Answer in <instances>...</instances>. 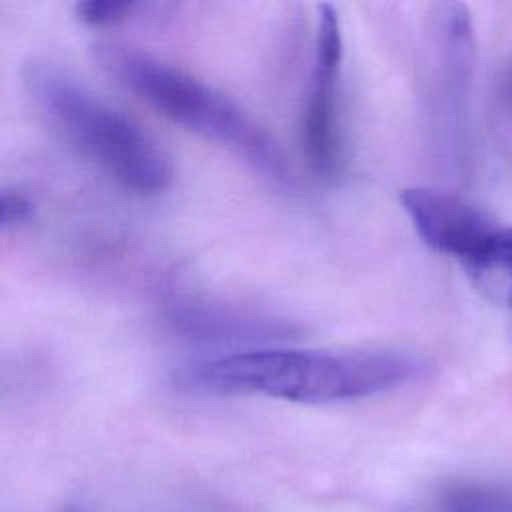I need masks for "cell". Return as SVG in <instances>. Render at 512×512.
<instances>
[{"mask_svg":"<svg viewBox=\"0 0 512 512\" xmlns=\"http://www.w3.org/2000/svg\"><path fill=\"white\" fill-rule=\"evenodd\" d=\"M164 318L174 334L202 344H266L300 332L284 316L200 296L176 298L166 306Z\"/></svg>","mask_w":512,"mask_h":512,"instance_id":"cell-6","label":"cell"},{"mask_svg":"<svg viewBox=\"0 0 512 512\" xmlns=\"http://www.w3.org/2000/svg\"><path fill=\"white\" fill-rule=\"evenodd\" d=\"M92 56L108 76L164 118L224 148L270 184L294 186V170L274 136L212 84L120 42H98Z\"/></svg>","mask_w":512,"mask_h":512,"instance_id":"cell-2","label":"cell"},{"mask_svg":"<svg viewBox=\"0 0 512 512\" xmlns=\"http://www.w3.org/2000/svg\"><path fill=\"white\" fill-rule=\"evenodd\" d=\"M144 4L132 0H84L76 4V16L88 26H114L126 22L142 10Z\"/></svg>","mask_w":512,"mask_h":512,"instance_id":"cell-9","label":"cell"},{"mask_svg":"<svg viewBox=\"0 0 512 512\" xmlns=\"http://www.w3.org/2000/svg\"><path fill=\"white\" fill-rule=\"evenodd\" d=\"M34 200L20 188H4L0 194V222L4 230H16L34 218Z\"/></svg>","mask_w":512,"mask_h":512,"instance_id":"cell-10","label":"cell"},{"mask_svg":"<svg viewBox=\"0 0 512 512\" xmlns=\"http://www.w3.org/2000/svg\"><path fill=\"white\" fill-rule=\"evenodd\" d=\"M430 374V362L406 350H306L256 346L182 366L180 388L250 394L298 404H336L378 396Z\"/></svg>","mask_w":512,"mask_h":512,"instance_id":"cell-1","label":"cell"},{"mask_svg":"<svg viewBox=\"0 0 512 512\" xmlns=\"http://www.w3.org/2000/svg\"><path fill=\"white\" fill-rule=\"evenodd\" d=\"M24 86L40 116L108 178L140 196L164 192L172 160L134 118L48 60H32Z\"/></svg>","mask_w":512,"mask_h":512,"instance_id":"cell-3","label":"cell"},{"mask_svg":"<svg viewBox=\"0 0 512 512\" xmlns=\"http://www.w3.org/2000/svg\"><path fill=\"white\" fill-rule=\"evenodd\" d=\"M434 512H512V484L454 482L436 494Z\"/></svg>","mask_w":512,"mask_h":512,"instance_id":"cell-7","label":"cell"},{"mask_svg":"<svg viewBox=\"0 0 512 512\" xmlns=\"http://www.w3.org/2000/svg\"><path fill=\"white\" fill-rule=\"evenodd\" d=\"M400 204L418 236L432 250L456 258L468 274L496 254L510 230L464 198L434 188H404Z\"/></svg>","mask_w":512,"mask_h":512,"instance_id":"cell-5","label":"cell"},{"mask_svg":"<svg viewBox=\"0 0 512 512\" xmlns=\"http://www.w3.org/2000/svg\"><path fill=\"white\" fill-rule=\"evenodd\" d=\"M470 276L486 298L512 308V226L496 254Z\"/></svg>","mask_w":512,"mask_h":512,"instance_id":"cell-8","label":"cell"},{"mask_svg":"<svg viewBox=\"0 0 512 512\" xmlns=\"http://www.w3.org/2000/svg\"><path fill=\"white\" fill-rule=\"evenodd\" d=\"M344 38L338 10L318 8L306 104L302 110V144L312 170L328 180L344 168V134L340 116Z\"/></svg>","mask_w":512,"mask_h":512,"instance_id":"cell-4","label":"cell"}]
</instances>
